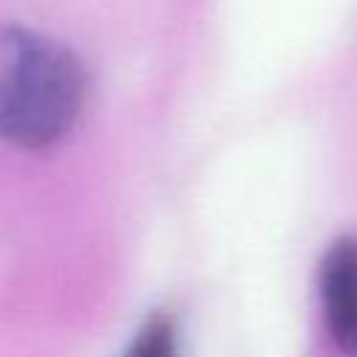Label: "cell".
I'll return each instance as SVG.
<instances>
[{
    "label": "cell",
    "mask_w": 357,
    "mask_h": 357,
    "mask_svg": "<svg viewBox=\"0 0 357 357\" xmlns=\"http://www.w3.org/2000/svg\"><path fill=\"white\" fill-rule=\"evenodd\" d=\"M86 98L81 59L61 42L17 25H0V139L39 151L75 126Z\"/></svg>",
    "instance_id": "1"
},
{
    "label": "cell",
    "mask_w": 357,
    "mask_h": 357,
    "mask_svg": "<svg viewBox=\"0 0 357 357\" xmlns=\"http://www.w3.org/2000/svg\"><path fill=\"white\" fill-rule=\"evenodd\" d=\"M321 310L332 340L357 351V237H340L321 259Z\"/></svg>",
    "instance_id": "2"
},
{
    "label": "cell",
    "mask_w": 357,
    "mask_h": 357,
    "mask_svg": "<svg viewBox=\"0 0 357 357\" xmlns=\"http://www.w3.org/2000/svg\"><path fill=\"white\" fill-rule=\"evenodd\" d=\"M123 357H178L173 321L167 315L148 318L142 324V329L134 335V340Z\"/></svg>",
    "instance_id": "3"
}]
</instances>
